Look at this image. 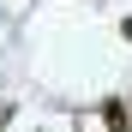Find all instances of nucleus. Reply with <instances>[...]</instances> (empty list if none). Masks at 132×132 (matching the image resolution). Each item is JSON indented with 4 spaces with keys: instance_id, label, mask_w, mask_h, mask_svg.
Returning a JSON list of instances; mask_svg holds the SVG:
<instances>
[{
    "instance_id": "obj_1",
    "label": "nucleus",
    "mask_w": 132,
    "mask_h": 132,
    "mask_svg": "<svg viewBox=\"0 0 132 132\" xmlns=\"http://www.w3.org/2000/svg\"><path fill=\"white\" fill-rule=\"evenodd\" d=\"M102 126H108V132H132V108H126L120 96H114V102H102Z\"/></svg>"
},
{
    "instance_id": "obj_2",
    "label": "nucleus",
    "mask_w": 132,
    "mask_h": 132,
    "mask_svg": "<svg viewBox=\"0 0 132 132\" xmlns=\"http://www.w3.org/2000/svg\"><path fill=\"white\" fill-rule=\"evenodd\" d=\"M120 30H126V42H132V18H126V24H120Z\"/></svg>"
}]
</instances>
